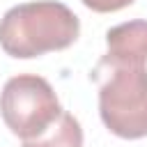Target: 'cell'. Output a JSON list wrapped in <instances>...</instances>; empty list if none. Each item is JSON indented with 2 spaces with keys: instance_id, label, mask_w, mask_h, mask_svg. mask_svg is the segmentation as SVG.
<instances>
[{
  "instance_id": "cell-1",
  "label": "cell",
  "mask_w": 147,
  "mask_h": 147,
  "mask_svg": "<svg viewBox=\"0 0 147 147\" xmlns=\"http://www.w3.org/2000/svg\"><path fill=\"white\" fill-rule=\"evenodd\" d=\"M80 34L78 16L57 0L23 2L0 18V46L7 55L30 60L69 48Z\"/></svg>"
},
{
  "instance_id": "cell-2",
  "label": "cell",
  "mask_w": 147,
  "mask_h": 147,
  "mask_svg": "<svg viewBox=\"0 0 147 147\" xmlns=\"http://www.w3.org/2000/svg\"><path fill=\"white\" fill-rule=\"evenodd\" d=\"M108 69L99 87V115L106 129L119 138L138 140L147 136V69L145 67H99Z\"/></svg>"
},
{
  "instance_id": "cell-3",
  "label": "cell",
  "mask_w": 147,
  "mask_h": 147,
  "mask_svg": "<svg viewBox=\"0 0 147 147\" xmlns=\"http://www.w3.org/2000/svg\"><path fill=\"white\" fill-rule=\"evenodd\" d=\"M64 113L51 83L34 74L9 78L0 92V115L7 129L21 140H34L46 133Z\"/></svg>"
},
{
  "instance_id": "cell-4",
  "label": "cell",
  "mask_w": 147,
  "mask_h": 147,
  "mask_svg": "<svg viewBox=\"0 0 147 147\" xmlns=\"http://www.w3.org/2000/svg\"><path fill=\"white\" fill-rule=\"evenodd\" d=\"M106 55L99 67H145L147 21H126L106 32Z\"/></svg>"
},
{
  "instance_id": "cell-5",
  "label": "cell",
  "mask_w": 147,
  "mask_h": 147,
  "mask_svg": "<svg viewBox=\"0 0 147 147\" xmlns=\"http://www.w3.org/2000/svg\"><path fill=\"white\" fill-rule=\"evenodd\" d=\"M21 147H83V129L78 119L64 110L46 133L34 140H23Z\"/></svg>"
},
{
  "instance_id": "cell-6",
  "label": "cell",
  "mask_w": 147,
  "mask_h": 147,
  "mask_svg": "<svg viewBox=\"0 0 147 147\" xmlns=\"http://www.w3.org/2000/svg\"><path fill=\"white\" fill-rule=\"evenodd\" d=\"M87 9L99 11V14H108V11H119L124 7H129L133 0H80Z\"/></svg>"
}]
</instances>
